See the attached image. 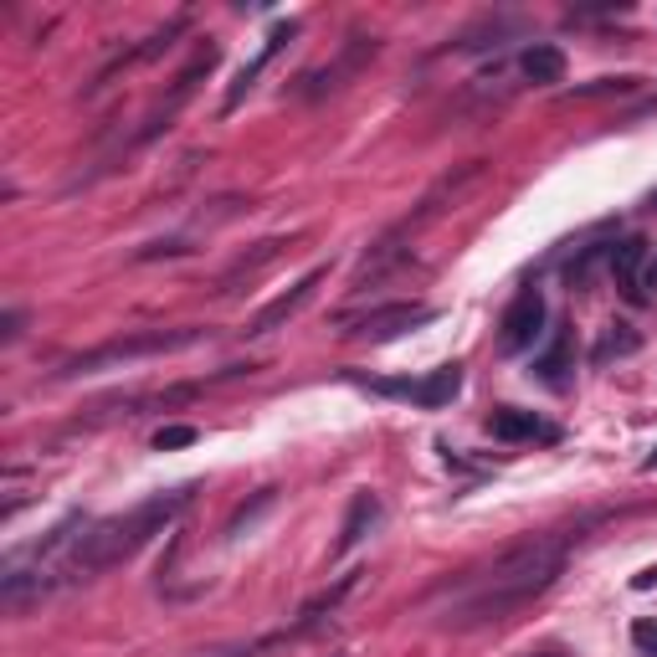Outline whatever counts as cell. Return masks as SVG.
<instances>
[{"label":"cell","mask_w":657,"mask_h":657,"mask_svg":"<svg viewBox=\"0 0 657 657\" xmlns=\"http://www.w3.org/2000/svg\"><path fill=\"white\" fill-rule=\"evenodd\" d=\"M571 555V535H529V540L508 544L489 565L453 575L442 590H453V607L442 611L447 632H478V626H498L514 611H524L535 596L560 580Z\"/></svg>","instance_id":"6da1fadb"},{"label":"cell","mask_w":657,"mask_h":657,"mask_svg":"<svg viewBox=\"0 0 657 657\" xmlns=\"http://www.w3.org/2000/svg\"><path fill=\"white\" fill-rule=\"evenodd\" d=\"M186 504H190V489H169V493H154V498L134 504L129 514H114V519L83 529V540L72 544L57 565H51L47 590L83 586V580H98L103 571H114V565H124V560H134L139 550H144V544H150Z\"/></svg>","instance_id":"7a4b0ae2"},{"label":"cell","mask_w":657,"mask_h":657,"mask_svg":"<svg viewBox=\"0 0 657 657\" xmlns=\"http://www.w3.org/2000/svg\"><path fill=\"white\" fill-rule=\"evenodd\" d=\"M196 339H201V329H150V335L108 339V344H98V350L72 354L57 375H62V380H68V375H93V371H108V365H129V360H150V354L186 350V344H196Z\"/></svg>","instance_id":"3957f363"},{"label":"cell","mask_w":657,"mask_h":657,"mask_svg":"<svg viewBox=\"0 0 657 657\" xmlns=\"http://www.w3.org/2000/svg\"><path fill=\"white\" fill-rule=\"evenodd\" d=\"M375 51H380V42L365 32H354L344 47L335 51V62H324L319 72H304L298 83H293V98H329V93H339V87L350 83V78H360V72L375 62Z\"/></svg>","instance_id":"277c9868"},{"label":"cell","mask_w":657,"mask_h":657,"mask_svg":"<svg viewBox=\"0 0 657 657\" xmlns=\"http://www.w3.org/2000/svg\"><path fill=\"white\" fill-rule=\"evenodd\" d=\"M216 57H221L216 47H201L196 57H190V68L180 72L175 83H169V93H165L160 103H154L150 114H144V124H139L134 134H129V150H139V144H150L154 134H165L169 124H175V114H180V108H186V103L196 98V87H201V78H206L211 68H216Z\"/></svg>","instance_id":"5b68a950"},{"label":"cell","mask_w":657,"mask_h":657,"mask_svg":"<svg viewBox=\"0 0 657 657\" xmlns=\"http://www.w3.org/2000/svg\"><path fill=\"white\" fill-rule=\"evenodd\" d=\"M350 380L365 386L371 396H390V401H411L422 411H437V406H447L462 390V365H442V371L422 375V380H365V375L350 371Z\"/></svg>","instance_id":"8992f818"},{"label":"cell","mask_w":657,"mask_h":657,"mask_svg":"<svg viewBox=\"0 0 657 657\" xmlns=\"http://www.w3.org/2000/svg\"><path fill=\"white\" fill-rule=\"evenodd\" d=\"M544 319H550L544 293H540V288H524L519 298L508 304L504 324H498V350H504V354L535 350V344H540V335H544Z\"/></svg>","instance_id":"52a82bcc"},{"label":"cell","mask_w":657,"mask_h":657,"mask_svg":"<svg viewBox=\"0 0 657 657\" xmlns=\"http://www.w3.org/2000/svg\"><path fill=\"white\" fill-rule=\"evenodd\" d=\"M324 278H329V268L304 272V278H298V283L288 288V293H278V298H272L268 308H257L253 319H247V329H242V335H247V339H262V335H272V329H283L288 319H298V314L308 308V298L319 293Z\"/></svg>","instance_id":"ba28073f"},{"label":"cell","mask_w":657,"mask_h":657,"mask_svg":"<svg viewBox=\"0 0 657 657\" xmlns=\"http://www.w3.org/2000/svg\"><path fill=\"white\" fill-rule=\"evenodd\" d=\"M432 319H437V308H426V304H386V308H371V314L354 324V329H344V335L386 344V339L406 335V329H422V324H432Z\"/></svg>","instance_id":"9c48e42d"},{"label":"cell","mask_w":657,"mask_h":657,"mask_svg":"<svg viewBox=\"0 0 657 657\" xmlns=\"http://www.w3.org/2000/svg\"><path fill=\"white\" fill-rule=\"evenodd\" d=\"M293 36H298V21H278V26H272V32H268V42H262V51H257L253 62H247V68L236 72V83L226 87V98H221V114H236V108L247 103V93H253V87H257V78L268 72V62H272V57H278V51L288 47V42H293Z\"/></svg>","instance_id":"30bf717a"},{"label":"cell","mask_w":657,"mask_h":657,"mask_svg":"<svg viewBox=\"0 0 657 657\" xmlns=\"http://www.w3.org/2000/svg\"><path fill=\"white\" fill-rule=\"evenodd\" d=\"M360 575H365V571H344V575H339V580H335V586H324L319 596H308L304 607H298V622L288 626V632H278V637H272V642L308 637L314 626H324V622H329V617H335V611H339V601H344V596H350V590L360 586Z\"/></svg>","instance_id":"8fae6325"},{"label":"cell","mask_w":657,"mask_h":657,"mask_svg":"<svg viewBox=\"0 0 657 657\" xmlns=\"http://www.w3.org/2000/svg\"><path fill=\"white\" fill-rule=\"evenodd\" d=\"M375 524H380V493L360 489L350 498V508H344V524H339V540H335V555H350L354 544L371 535Z\"/></svg>","instance_id":"7c38bea8"},{"label":"cell","mask_w":657,"mask_h":657,"mask_svg":"<svg viewBox=\"0 0 657 657\" xmlns=\"http://www.w3.org/2000/svg\"><path fill=\"white\" fill-rule=\"evenodd\" d=\"M489 432H493V442H555V426H544L535 411H514V406L493 411Z\"/></svg>","instance_id":"4fadbf2b"},{"label":"cell","mask_w":657,"mask_h":657,"mask_svg":"<svg viewBox=\"0 0 657 657\" xmlns=\"http://www.w3.org/2000/svg\"><path fill=\"white\" fill-rule=\"evenodd\" d=\"M519 72H524V83H535V87L565 83V51L555 42H535V47H524Z\"/></svg>","instance_id":"5bb4252c"},{"label":"cell","mask_w":657,"mask_h":657,"mask_svg":"<svg viewBox=\"0 0 657 657\" xmlns=\"http://www.w3.org/2000/svg\"><path fill=\"white\" fill-rule=\"evenodd\" d=\"M283 247H288L283 236H268V242H257L253 257H236L232 268L221 272V288H216V293H236V283H253V278L268 268V262H278V253H283Z\"/></svg>","instance_id":"9a60e30c"},{"label":"cell","mask_w":657,"mask_h":657,"mask_svg":"<svg viewBox=\"0 0 657 657\" xmlns=\"http://www.w3.org/2000/svg\"><path fill=\"white\" fill-rule=\"evenodd\" d=\"M607 268H611V278L626 283L632 298H637V278H642V268H647V242H637V236H632V242H617L607 257Z\"/></svg>","instance_id":"2e32d148"},{"label":"cell","mask_w":657,"mask_h":657,"mask_svg":"<svg viewBox=\"0 0 657 657\" xmlns=\"http://www.w3.org/2000/svg\"><path fill=\"white\" fill-rule=\"evenodd\" d=\"M642 339L626 329V324H611L607 335H601V344H596V354H590V365H611V360H622V354H637Z\"/></svg>","instance_id":"e0dca14e"},{"label":"cell","mask_w":657,"mask_h":657,"mask_svg":"<svg viewBox=\"0 0 657 657\" xmlns=\"http://www.w3.org/2000/svg\"><path fill=\"white\" fill-rule=\"evenodd\" d=\"M565 360H571V339L555 335V344L535 360V371H540V380H550V386H560V371H565Z\"/></svg>","instance_id":"ac0fdd59"},{"label":"cell","mask_w":657,"mask_h":657,"mask_svg":"<svg viewBox=\"0 0 657 657\" xmlns=\"http://www.w3.org/2000/svg\"><path fill=\"white\" fill-rule=\"evenodd\" d=\"M272 498H278V493H272V489H262V493H257V498H253V504H242V508H236V514H232V524H226V540H236L242 529H253V524H257V514H268V508H272Z\"/></svg>","instance_id":"d6986e66"},{"label":"cell","mask_w":657,"mask_h":657,"mask_svg":"<svg viewBox=\"0 0 657 657\" xmlns=\"http://www.w3.org/2000/svg\"><path fill=\"white\" fill-rule=\"evenodd\" d=\"M196 437H201L196 426H160V432H154V453H180V447H190Z\"/></svg>","instance_id":"ffe728a7"},{"label":"cell","mask_w":657,"mask_h":657,"mask_svg":"<svg viewBox=\"0 0 657 657\" xmlns=\"http://www.w3.org/2000/svg\"><path fill=\"white\" fill-rule=\"evenodd\" d=\"M607 247H586V257H580V262H571V288H586L590 283V272L601 268V262H607Z\"/></svg>","instance_id":"44dd1931"},{"label":"cell","mask_w":657,"mask_h":657,"mask_svg":"<svg viewBox=\"0 0 657 657\" xmlns=\"http://www.w3.org/2000/svg\"><path fill=\"white\" fill-rule=\"evenodd\" d=\"M186 253H190L186 242H150V247L139 253V262H154V257H186Z\"/></svg>","instance_id":"7402d4cb"},{"label":"cell","mask_w":657,"mask_h":657,"mask_svg":"<svg viewBox=\"0 0 657 657\" xmlns=\"http://www.w3.org/2000/svg\"><path fill=\"white\" fill-rule=\"evenodd\" d=\"M632 642H637L647 657H657V622H632Z\"/></svg>","instance_id":"603a6c76"},{"label":"cell","mask_w":657,"mask_h":657,"mask_svg":"<svg viewBox=\"0 0 657 657\" xmlns=\"http://www.w3.org/2000/svg\"><path fill=\"white\" fill-rule=\"evenodd\" d=\"M21 324H26V319H21L16 308H11V314L0 319V339H5V344H16V339H21Z\"/></svg>","instance_id":"cb8c5ba5"},{"label":"cell","mask_w":657,"mask_h":657,"mask_svg":"<svg viewBox=\"0 0 657 657\" xmlns=\"http://www.w3.org/2000/svg\"><path fill=\"white\" fill-rule=\"evenodd\" d=\"M647 288H657V257H647V268H642V278H637V298L647 293Z\"/></svg>","instance_id":"d4e9b609"},{"label":"cell","mask_w":657,"mask_h":657,"mask_svg":"<svg viewBox=\"0 0 657 657\" xmlns=\"http://www.w3.org/2000/svg\"><path fill=\"white\" fill-rule=\"evenodd\" d=\"M268 647V642H257V647H221V653H211V657H257Z\"/></svg>","instance_id":"484cf974"},{"label":"cell","mask_w":657,"mask_h":657,"mask_svg":"<svg viewBox=\"0 0 657 657\" xmlns=\"http://www.w3.org/2000/svg\"><path fill=\"white\" fill-rule=\"evenodd\" d=\"M632 586H637V590H653V586H657V571H642Z\"/></svg>","instance_id":"4316f807"},{"label":"cell","mask_w":657,"mask_h":657,"mask_svg":"<svg viewBox=\"0 0 657 657\" xmlns=\"http://www.w3.org/2000/svg\"><path fill=\"white\" fill-rule=\"evenodd\" d=\"M529 657H571L565 647H540V653H529Z\"/></svg>","instance_id":"83f0119b"},{"label":"cell","mask_w":657,"mask_h":657,"mask_svg":"<svg viewBox=\"0 0 657 657\" xmlns=\"http://www.w3.org/2000/svg\"><path fill=\"white\" fill-rule=\"evenodd\" d=\"M335 657H350V653H335Z\"/></svg>","instance_id":"f1b7e54d"}]
</instances>
